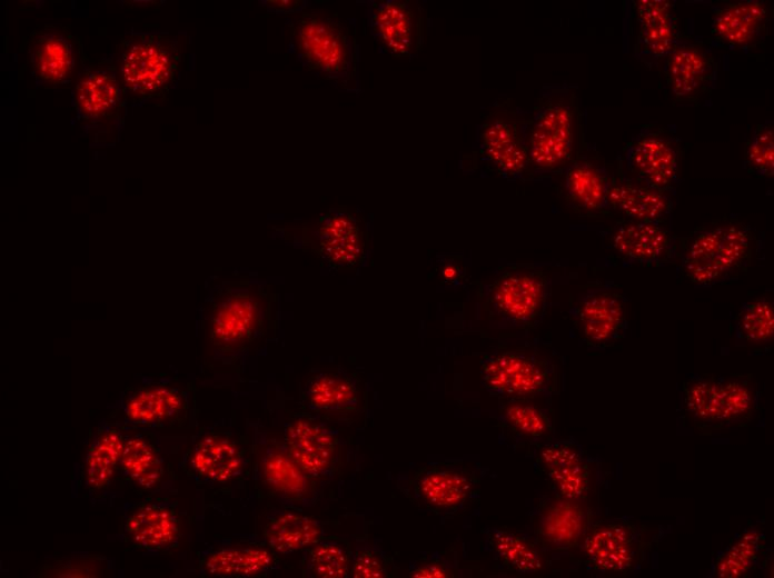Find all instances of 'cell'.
Wrapping results in <instances>:
<instances>
[{
  "label": "cell",
  "instance_id": "cell-1",
  "mask_svg": "<svg viewBox=\"0 0 774 578\" xmlns=\"http://www.w3.org/2000/svg\"><path fill=\"white\" fill-rule=\"evenodd\" d=\"M287 51L315 77L340 91L361 92L360 49L355 34L339 20L318 11L285 19Z\"/></svg>",
  "mask_w": 774,
  "mask_h": 578
},
{
  "label": "cell",
  "instance_id": "cell-2",
  "mask_svg": "<svg viewBox=\"0 0 774 578\" xmlns=\"http://www.w3.org/2000/svg\"><path fill=\"white\" fill-rule=\"evenodd\" d=\"M757 247L748 225L722 220L678 238L677 271L698 288L731 282L748 271Z\"/></svg>",
  "mask_w": 774,
  "mask_h": 578
},
{
  "label": "cell",
  "instance_id": "cell-3",
  "mask_svg": "<svg viewBox=\"0 0 774 578\" xmlns=\"http://www.w3.org/2000/svg\"><path fill=\"white\" fill-rule=\"evenodd\" d=\"M760 390L743 376H691L681 386V408L699 431L711 434L748 423L760 406Z\"/></svg>",
  "mask_w": 774,
  "mask_h": 578
},
{
  "label": "cell",
  "instance_id": "cell-4",
  "mask_svg": "<svg viewBox=\"0 0 774 578\" xmlns=\"http://www.w3.org/2000/svg\"><path fill=\"white\" fill-rule=\"evenodd\" d=\"M578 122L575 92L567 86L545 87L529 118V168L563 171L577 157Z\"/></svg>",
  "mask_w": 774,
  "mask_h": 578
},
{
  "label": "cell",
  "instance_id": "cell-5",
  "mask_svg": "<svg viewBox=\"0 0 774 578\" xmlns=\"http://www.w3.org/2000/svg\"><path fill=\"white\" fill-rule=\"evenodd\" d=\"M181 43L165 33H135L122 47L119 78L123 93L138 101L168 92L178 81Z\"/></svg>",
  "mask_w": 774,
  "mask_h": 578
},
{
  "label": "cell",
  "instance_id": "cell-6",
  "mask_svg": "<svg viewBox=\"0 0 774 578\" xmlns=\"http://www.w3.org/2000/svg\"><path fill=\"white\" fill-rule=\"evenodd\" d=\"M296 238L330 268L358 269L370 253L371 220L359 209L330 208Z\"/></svg>",
  "mask_w": 774,
  "mask_h": 578
},
{
  "label": "cell",
  "instance_id": "cell-7",
  "mask_svg": "<svg viewBox=\"0 0 774 578\" xmlns=\"http://www.w3.org/2000/svg\"><path fill=\"white\" fill-rule=\"evenodd\" d=\"M529 118L507 102H495L477 126L473 143L478 160L507 180L529 169Z\"/></svg>",
  "mask_w": 774,
  "mask_h": 578
},
{
  "label": "cell",
  "instance_id": "cell-8",
  "mask_svg": "<svg viewBox=\"0 0 774 578\" xmlns=\"http://www.w3.org/2000/svg\"><path fill=\"white\" fill-rule=\"evenodd\" d=\"M659 536V530L627 518L599 521L586 530L582 552L595 571L627 575L643 565Z\"/></svg>",
  "mask_w": 774,
  "mask_h": 578
},
{
  "label": "cell",
  "instance_id": "cell-9",
  "mask_svg": "<svg viewBox=\"0 0 774 578\" xmlns=\"http://www.w3.org/2000/svg\"><path fill=\"white\" fill-rule=\"evenodd\" d=\"M272 301L259 285L231 286L218 293L209 312V338L220 349L255 340L266 327Z\"/></svg>",
  "mask_w": 774,
  "mask_h": 578
},
{
  "label": "cell",
  "instance_id": "cell-10",
  "mask_svg": "<svg viewBox=\"0 0 774 578\" xmlns=\"http://www.w3.org/2000/svg\"><path fill=\"white\" fill-rule=\"evenodd\" d=\"M683 147L674 130L645 124L634 134L618 158L632 178L661 192L675 193Z\"/></svg>",
  "mask_w": 774,
  "mask_h": 578
},
{
  "label": "cell",
  "instance_id": "cell-11",
  "mask_svg": "<svg viewBox=\"0 0 774 578\" xmlns=\"http://www.w3.org/2000/svg\"><path fill=\"white\" fill-rule=\"evenodd\" d=\"M550 295L546 272L528 268L504 270L485 287L486 306L504 321L530 328L543 319Z\"/></svg>",
  "mask_w": 774,
  "mask_h": 578
},
{
  "label": "cell",
  "instance_id": "cell-12",
  "mask_svg": "<svg viewBox=\"0 0 774 578\" xmlns=\"http://www.w3.org/2000/svg\"><path fill=\"white\" fill-rule=\"evenodd\" d=\"M365 19L378 49L398 58H414L429 31L426 9L409 0H363Z\"/></svg>",
  "mask_w": 774,
  "mask_h": 578
},
{
  "label": "cell",
  "instance_id": "cell-13",
  "mask_svg": "<svg viewBox=\"0 0 774 578\" xmlns=\"http://www.w3.org/2000/svg\"><path fill=\"white\" fill-rule=\"evenodd\" d=\"M484 388L506 399H526L549 392L554 387L553 365L545 358L523 351H503L483 359Z\"/></svg>",
  "mask_w": 774,
  "mask_h": 578
},
{
  "label": "cell",
  "instance_id": "cell-14",
  "mask_svg": "<svg viewBox=\"0 0 774 578\" xmlns=\"http://www.w3.org/2000/svg\"><path fill=\"white\" fill-rule=\"evenodd\" d=\"M583 341L593 349L622 340L628 328L625 297L609 282L586 289L569 309Z\"/></svg>",
  "mask_w": 774,
  "mask_h": 578
},
{
  "label": "cell",
  "instance_id": "cell-15",
  "mask_svg": "<svg viewBox=\"0 0 774 578\" xmlns=\"http://www.w3.org/2000/svg\"><path fill=\"white\" fill-rule=\"evenodd\" d=\"M123 94L116 67L98 64L87 68L73 90L77 119L92 130L115 127L122 119Z\"/></svg>",
  "mask_w": 774,
  "mask_h": 578
},
{
  "label": "cell",
  "instance_id": "cell-16",
  "mask_svg": "<svg viewBox=\"0 0 774 578\" xmlns=\"http://www.w3.org/2000/svg\"><path fill=\"white\" fill-rule=\"evenodd\" d=\"M606 237L611 251L626 266H663L677 257L678 238L664 225L623 220Z\"/></svg>",
  "mask_w": 774,
  "mask_h": 578
},
{
  "label": "cell",
  "instance_id": "cell-17",
  "mask_svg": "<svg viewBox=\"0 0 774 578\" xmlns=\"http://www.w3.org/2000/svg\"><path fill=\"white\" fill-rule=\"evenodd\" d=\"M718 64L703 46L681 39L665 57L663 77L676 101L695 102L710 93L717 80Z\"/></svg>",
  "mask_w": 774,
  "mask_h": 578
},
{
  "label": "cell",
  "instance_id": "cell-18",
  "mask_svg": "<svg viewBox=\"0 0 774 578\" xmlns=\"http://www.w3.org/2000/svg\"><path fill=\"white\" fill-rule=\"evenodd\" d=\"M771 18L772 10L764 1L726 3L713 10L711 34L722 47L748 50L764 39Z\"/></svg>",
  "mask_w": 774,
  "mask_h": 578
},
{
  "label": "cell",
  "instance_id": "cell-19",
  "mask_svg": "<svg viewBox=\"0 0 774 578\" xmlns=\"http://www.w3.org/2000/svg\"><path fill=\"white\" fill-rule=\"evenodd\" d=\"M338 444L333 429L309 417H297L285 429V450L308 477L329 474Z\"/></svg>",
  "mask_w": 774,
  "mask_h": 578
},
{
  "label": "cell",
  "instance_id": "cell-20",
  "mask_svg": "<svg viewBox=\"0 0 774 578\" xmlns=\"http://www.w3.org/2000/svg\"><path fill=\"white\" fill-rule=\"evenodd\" d=\"M638 30L635 53L647 64L657 62L682 39L674 6L667 0H638L634 4Z\"/></svg>",
  "mask_w": 774,
  "mask_h": 578
},
{
  "label": "cell",
  "instance_id": "cell-21",
  "mask_svg": "<svg viewBox=\"0 0 774 578\" xmlns=\"http://www.w3.org/2000/svg\"><path fill=\"white\" fill-rule=\"evenodd\" d=\"M607 202L609 211H618L632 220L664 226L673 208L669 195L632 178L624 171L619 161L617 171L611 177Z\"/></svg>",
  "mask_w": 774,
  "mask_h": 578
},
{
  "label": "cell",
  "instance_id": "cell-22",
  "mask_svg": "<svg viewBox=\"0 0 774 578\" xmlns=\"http://www.w3.org/2000/svg\"><path fill=\"white\" fill-rule=\"evenodd\" d=\"M537 462L558 496L578 501L588 494L591 468L574 441L559 440L544 445Z\"/></svg>",
  "mask_w": 774,
  "mask_h": 578
},
{
  "label": "cell",
  "instance_id": "cell-23",
  "mask_svg": "<svg viewBox=\"0 0 774 578\" xmlns=\"http://www.w3.org/2000/svg\"><path fill=\"white\" fill-rule=\"evenodd\" d=\"M587 512L577 504L557 496L544 501L537 509L535 532L546 546L568 550L582 541L589 527Z\"/></svg>",
  "mask_w": 774,
  "mask_h": 578
},
{
  "label": "cell",
  "instance_id": "cell-24",
  "mask_svg": "<svg viewBox=\"0 0 774 578\" xmlns=\"http://www.w3.org/2000/svg\"><path fill=\"white\" fill-rule=\"evenodd\" d=\"M188 461L194 474L200 479L226 484L241 474L245 452L231 436L212 432L195 444Z\"/></svg>",
  "mask_w": 774,
  "mask_h": 578
},
{
  "label": "cell",
  "instance_id": "cell-25",
  "mask_svg": "<svg viewBox=\"0 0 774 578\" xmlns=\"http://www.w3.org/2000/svg\"><path fill=\"white\" fill-rule=\"evenodd\" d=\"M563 173L566 199L572 208L585 215L609 212L607 193L612 176L603 165L577 156Z\"/></svg>",
  "mask_w": 774,
  "mask_h": 578
},
{
  "label": "cell",
  "instance_id": "cell-26",
  "mask_svg": "<svg viewBox=\"0 0 774 578\" xmlns=\"http://www.w3.org/2000/svg\"><path fill=\"white\" fill-rule=\"evenodd\" d=\"M125 536L140 549L159 550L171 547L180 534L176 511L163 504L150 502L136 508L126 518Z\"/></svg>",
  "mask_w": 774,
  "mask_h": 578
},
{
  "label": "cell",
  "instance_id": "cell-27",
  "mask_svg": "<svg viewBox=\"0 0 774 578\" xmlns=\"http://www.w3.org/2000/svg\"><path fill=\"white\" fill-rule=\"evenodd\" d=\"M768 557L764 529L751 525L736 534L715 556L710 577L742 578L754 572Z\"/></svg>",
  "mask_w": 774,
  "mask_h": 578
},
{
  "label": "cell",
  "instance_id": "cell-28",
  "mask_svg": "<svg viewBox=\"0 0 774 578\" xmlns=\"http://www.w3.org/2000/svg\"><path fill=\"white\" fill-rule=\"evenodd\" d=\"M275 565L272 550L267 546L248 544L212 550L200 560L207 576L248 578L268 572Z\"/></svg>",
  "mask_w": 774,
  "mask_h": 578
},
{
  "label": "cell",
  "instance_id": "cell-29",
  "mask_svg": "<svg viewBox=\"0 0 774 578\" xmlns=\"http://www.w3.org/2000/svg\"><path fill=\"white\" fill-rule=\"evenodd\" d=\"M302 401L319 413H348L359 402L356 382L344 372L317 371L304 385Z\"/></svg>",
  "mask_w": 774,
  "mask_h": 578
},
{
  "label": "cell",
  "instance_id": "cell-30",
  "mask_svg": "<svg viewBox=\"0 0 774 578\" xmlns=\"http://www.w3.org/2000/svg\"><path fill=\"white\" fill-rule=\"evenodd\" d=\"M32 73L47 84H60L73 73L76 58L69 39L56 30H42L30 46Z\"/></svg>",
  "mask_w": 774,
  "mask_h": 578
},
{
  "label": "cell",
  "instance_id": "cell-31",
  "mask_svg": "<svg viewBox=\"0 0 774 578\" xmlns=\"http://www.w3.org/2000/svg\"><path fill=\"white\" fill-rule=\"evenodd\" d=\"M266 545L277 554L288 555L307 549L322 537V526L309 516L284 511L268 519L262 529Z\"/></svg>",
  "mask_w": 774,
  "mask_h": 578
},
{
  "label": "cell",
  "instance_id": "cell-32",
  "mask_svg": "<svg viewBox=\"0 0 774 578\" xmlns=\"http://www.w3.org/2000/svg\"><path fill=\"white\" fill-rule=\"evenodd\" d=\"M186 407L180 390L165 385L139 389L125 405L126 418L138 425H160L178 417Z\"/></svg>",
  "mask_w": 774,
  "mask_h": 578
},
{
  "label": "cell",
  "instance_id": "cell-33",
  "mask_svg": "<svg viewBox=\"0 0 774 578\" xmlns=\"http://www.w3.org/2000/svg\"><path fill=\"white\" fill-rule=\"evenodd\" d=\"M472 482L463 472L431 467L424 471L416 482V492L424 502L437 509L460 506L468 497Z\"/></svg>",
  "mask_w": 774,
  "mask_h": 578
},
{
  "label": "cell",
  "instance_id": "cell-34",
  "mask_svg": "<svg viewBox=\"0 0 774 578\" xmlns=\"http://www.w3.org/2000/svg\"><path fill=\"white\" fill-rule=\"evenodd\" d=\"M125 438L121 432L110 429L99 434L86 455L83 475L87 486L92 490L105 489L120 467Z\"/></svg>",
  "mask_w": 774,
  "mask_h": 578
},
{
  "label": "cell",
  "instance_id": "cell-35",
  "mask_svg": "<svg viewBox=\"0 0 774 578\" xmlns=\"http://www.w3.org/2000/svg\"><path fill=\"white\" fill-rule=\"evenodd\" d=\"M120 467L129 480L146 490L156 488L163 477V464L155 447L145 438H125Z\"/></svg>",
  "mask_w": 774,
  "mask_h": 578
},
{
  "label": "cell",
  "instance_id": "cell-36",
  "mask_svg": "<svg viewBox=\"0 0 774 578\" xmlns=\"http://www.w3.org/2000/svg\"><path fill=\"white\" fill-rule=\"evenodd\" d=\"M774 337V306L767 298L744 302L734 318V340L737 346H760Z\"/></svg>",
  "mask_w": 774,
  "mask_h": 578
},
{
  "label": "cell",
  "instance_id": "cell-37",
  "mask_svg": "<svg viewBox=\"0 0 774 578\" xmlns=\"http://www.w3.org/2000/svg\"><path fill=\"white\" fill-rule=\"evenodd\" d=\"M489 540L499 561L508 569L519 574H533L542 569L543 556L529 538L495 529Z\"/></svg>",
  "mask_w": 774,
  "mask_h": 578
},
{
  "label": "cell",
  "instance_id": "cell-38",
  "mask_svg": "<svg viewBox=\"0 0 774 578\" xmlns=\"http://www.w3.org/2000/svg\"><path fill=\"white\" fill-rule=\"evenodd\" d=\"M305 566L310 577L345 578L349 576L351 560L343 544L320 539L306 549Z\"/></svg>",
  "mask_w": 774,
  "mask_h": 578
},
{
  "label": "cell",
  "instance_id": "cell-39",
  "mask_svg": "<svg viewBox=\"0 0 774 578\" xmlns=\"http://www.w3.org/2000/svg\"><path fill=\"white\" fill-rule=\"evenodd\" d=\"M262 476L268 487L274 491L296 499L302 496L307 488L308 476L287 455L270 452L262 467Z\"/></svg>",
  "mask_w": 774,
  "mask_h": 578
},
{
  "label": "cell",
  "instance_id": "cell-40",
  "mask_svg": "<svg viewBox=\"0 0 774 578\" xmlns=\"http://www.w3.org/2000/svg\"><path fill=\"white\" fill-rule=\"evenodd\" d=\"M500 416L508 427L529 439H540L553 431L548 413L525 399H509Z\"/></svg>",
  "mask_w": 774,
  "mask_h": 578
},
{
  "label": "cell",
  "instance_id": "cell-41",
  "mask_svg": "<svg viewBox=\"0 0 774 578\" xmlns=\"http://www.w3.org/2000/svg\"><path fill=\"white\" fill-rule=\"evenodd\" d=\"M743 167L754 176L772 178L774 175V126L772 121L758 123L746 139Z\"/></svg>",
  "mask_w": 774,
  "mask_h": 578
},
{
  "label": "cell",
  "instance_id": "cell-42",
  "mask_svg": "<svg viewBox=\"0 0 774 578\" xmlns=\"http://www.w3.org/2000/svg\"><path fill=\"white\" fill-rule=\"evenodd\" d=\"M349 576L353 578H385L388 576L387 565L376 551L360 549L351 561Z\"/></svg>",
  "mask_w": 774,
  "mask_h": 578
},
{
  "label": "cell",
  "instance_id": "cell-43",
  "mask_svg": "<svg viewBox=\"0 0 774 578\" xmlns=\"http://www.w3.org/2000/svg\"><path fill=\"white\" fill-rule=\"evenodd\" d=\"M272 14H298L309 7L307 0H264L259 1Z\"/></svg>",
  "mask_w": 774,
  "mask_h": 578
},
{
  "label": "cell",
  "instance_id": "cell-44",
  "mask_svg": "<svg viewBox=\"0 0 774 578\" xmlns=\"http://www.w3.org/2000/svg\"><path fill=\"white\" fill-rule=\"evenodd\" d=\"M409 576L416 578H445L449 576V571L437 561H420L411 566Z\"/></svg>",
  "mask_w": 774,
  "mask_h": 578
},
{
  "label": "cell",
  "instance_id": "cell-45",
  "mask_svg": "<svg viewBox=\"0 0 774 578\" xmlns=\"http://www.w3.org/2000/svg\"><path fill=\"white\" fill-rule=\"evenodd\" d=\"M440 271H441L443 279L447 280V281L458 280V277L460 273L459 267L455 262L448 261V260L443 262Z\"/></svg>",
  "mask_w": 774,
  "mask_h": 578
}]
</instances>
